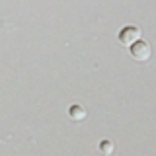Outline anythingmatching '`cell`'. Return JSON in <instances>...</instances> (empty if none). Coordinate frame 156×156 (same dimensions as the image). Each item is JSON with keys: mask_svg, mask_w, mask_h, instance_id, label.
<instances>
[{"mask_svg": "<svg viewBox=\"0 0 156 156\" xmlns=\"http://www.w3.org/2000/svg\"><path fill=\"white\" fill-rule=\"evenodd\" d=\"M129 53H131V57H133L135 61L146 62V61L150 58V55H152V49H150L148 41H144V39H139L136 43H133V45L129 47Z\"/></svg>", "mask_w": 156, "mask_h": 156, "instance_id": "6da1fadb", "label": "cell"}, {"mask_svg": "<svg viewBox=\"0 0 156 156\" xmlns=\"http://www.w3.org/2000/svg\"><path fill=\"white\" fill-rule=\"evenodd\" d=\"M140 39V29L136 26H125L119 31V43L125 47H131L133 43H136Z\"/></svg>", "mask_w": 156, "mask_h": 156, "instance_id": "7a4b0ae2", "label": "cell"}, {"mask_svg": "<svg viewBox=\"0 0 156 156\" xmlns=\"http://www.w3.org/2000/svg\"><path fill=\"white\" fill-rule=\"evenodd\" d=\"M86 115H88L86 109H84L80 104H72L70 107H68V117H70L72 121H84Z\"/></svg>", "mask_w": 156, "mask_h": 156, "instance_id": "3957f363", "label": "cell"}, {"mask_svg": "<svg viewBox=\"0 0 156 156\" xmlns=\"http://www.w3.org/2000/svg\"><path fill=\"white\" fill-rule=\"evenodd\" d=\"M113 150H115V146H113V140H109V139H104L100 143V152L104 154V156H109V154H113Z\"/></svg>", "mask_w": 156, "mask_h": 156, "instance_id": "277c9868", "label": "cell"}]
</instances>
